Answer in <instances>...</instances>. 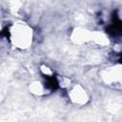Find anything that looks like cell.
Listing matches in <instances>:
<instances>
[{
    "mask_svg": "<svg viewBox=\"0 0 122 122\" xmlns=\"http://www.w3.org/2000/svg\"><path fill=\"white\" fill-rule=\"evenodd\" d=\"M121 60H122V56H121Z\"/></svg>",
    "mask_w": 122,
    "mask_h": 122,
    "instance_id": "1",
    "label": "cell"
}]
</instances>
